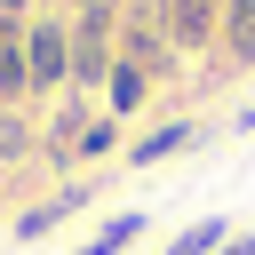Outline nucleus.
Segmentation results:
<instances>
[{
  "label": "nucleus",
  "instance_id": "nucleus-3",
  "mask_svg": "<svg viewBox=\"0 0 255 255\" xmlns=\"http://www.w3.org/2000/svg\"><path fill=\"white\" fill-rule=\"evenodd\" d=\"M215 0H167V48H183V56H199L207 40H215Z\"/></svg>",
  "mask_w": 255,
  "mask_h": 255
},
{
  "label": "nucleus",
  "instance_id": "nucleus-12",
  "mask_svg": "<svg viewBox=\"0 0 255 255\" xmlns=\"http://www.w3.org/2000/svg\"><path fill=\"white\" fill-rule=\"evenodd\" d=\"M112 135H120L112 120H88V128H80V143H72V159H104V151H112Z\"/></svg>",
  "mask_w": 255,
  "mask_h": 255
},
{
  "label": "nucleus",
  "instance_id": "nucleus-1",
  "mask_svg": "<svg viewBox=\"0 0 255 255\" xmlns=\"http://www.w3.org/2000/svg\"><path fill=\"white\" fill-rule=\"evenodd\" d=\"M112 0H88L80 8V24H72V88H88V80H104L120 56H112Z\"/></svg>",
  "mask_w": 255,
  "mask_h": 255
},
{
  "label": "nucleus",
  "instance_id": "nucleus-8",
  "mask_svg": "<svg viewBox=\"0 0 255 255\" xmlns=\"http://www.w3.org/2000/svg\"><path fill=\"white\" fill-rule=\"evenodd\" d=\"M223 239H231V223H223V215H199L183 239H167V255H215Z\"/></svg>",
  "mask_w": 255,
  "mask_h": 255
},
{
  "label": "nucleus",
  "instance_id": "nucleus-9",
  "mask_svg": "<svg viewBox=\"0 0 255 255\" xmlns=\"http://www.w3.org/2000/svg\"><path fill=\"white\" fill-rule=\"evenodd\" d=\"M32 96V72H24V40L0 48V104H24Z\"/></svg>",
  "mask_w": 255,
  "mask_h": 255
},
{
  "label": "nucleus",
  "instance_id": "nucleus-2",
  "mask_svg": "<svg viewBox=\"0 0 255 255\" xmlns=\"http://www.w3.org/2000/svg\"><path fill=\"white\" fill-rule=\"evenodd\" d=\"M24 72H32V96L72 88V24H24Z\"/></svg>",
  "mask_w": 255,
  "mask_h": 255
},
{
  "label": "nucleus",
  "instance_id": "nucleus-11",
  "mask_svg": "<svg viewBox=\"0 0 255 255\" xmlns=\"http://www.w3.org/2000/svg\"><path fill=\"white\" fill-rule=\"evenodd\" d=\"M24 151H32V128H24L16 112H0V167H16Z\"/></svg>",
  "mask_w": 255,
  "mask_h": 255
},
{
  "label": "nucleus",
  "instance_id": "nucleus-4",
  "mask_svg": "<svg viewBox=\"0 0 255 255\" xmlns=\"http://www.w3.org/2000/svg\"><path fill=\"white\" fill-rule=\"evenodd\" d=\"M80 207H88V183H72V191H56V199L24 207V215H16V239H48V231H56V223H72Z\"/></svg>",
  "mask_w": 255,
  "mask_h": 255
},
{
  "label": "nucleus",
  "instance_id": "nucleus-6",
  "mask_svg": "<svg viewBox=\"0 0 255 255\" xmlns=\"http://www.w3.org/2000/svg\"><path fill=\"white\" fill-rule=\"evenodd\" d=\"M104 88H112V112L128 120V112H143V96H151V72H143L135 56H120V64L104 72Z\"/></svg>",
  "mask_w": 255,
  "mask_h": 255
},
{
  "label": "nucleus",
  "instance_id": "nucleus-13",
  "mask_svg": "<svg viewBox=\"0 0 255 255\" xmlns=\"http://www.w3.org/2000/svg\"><path fill=\"white\" fill-rule=\"evenodd\" d=\"M215 255H255V231H231V239H223Z\"/></svg>",
  "mask_w": 255,
  "mask_h": 255
},
{
  "label": "nucleus",
  "instance_id": "nucleus-7",
  "mask_svg": "<svg viewBox=\"0 0 255 255\" xmlns=\"http://www.w3.org/2000/svg\"><path fill=\"white\" fill-rule=\"evenodd\" d=\"M223 48L239 64H255V0H223Z\"/></svg>",
  "mask_w": 255,
  "mask_h": 255
},
{
  "label": "nucleus",
  "instance_id": "nucleus-14",
  "mask_svg": "<svg viewBox=\"0 0 255 255\" xmlns=\"http://www.w3.org/2000/svg\"><path fill=\"white\" fill-rule=\"evenodd\" d=\"M24 8H32V0H0V16H24Z\"/></svg>",
  "mask_w": 255,
  "mask_h": 255
},
{
  "label": "nucleus",
  "instance_id": "nucleus-5",
  "mask_svg": "<svg viewBox=\"0 0 255 255\" xmlns=\"http://www.w3.org/2000/svg\"><path fill=\"white\" fill-rule=\"evenodd\" d=\"M183 143H199V128H191V120H167V128H151L143 143H128V167H159V159H175Z\"/></svg>",
  "mask_w": 255,
  "mask_h": 255
},
{
  "label": "nucleus",
  "instance_id": "nucleus-10",
  "mask_svg": "<svg viewBox=\"0 0 255 255\" xmlns=\"http://www.w3.org/2000/svg\"><path fill=\"white\" fill-rule=\"evenodd\" d=\"M135 231H143V215H135V207H128V215H112V223H104V231H96V239H88V247H80V255H120V247H128V239H135Z\"/></svg>",
  "mask_w": 255,
  "mask_h": 255
}]
</instances>
